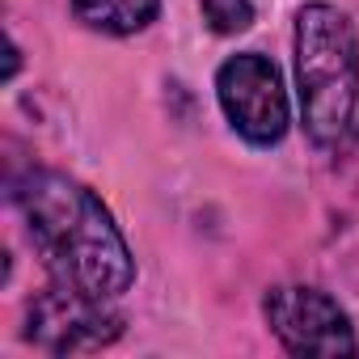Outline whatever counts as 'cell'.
Returning a JSON list of instances; mask_svg holds the SVG:
<instances>
[{
  "label": "cell",
  "mask_w": 359,
  "mask_h": 359,
  "mask_svg": "<svg viewBox=\"0 0 359 359\" xmlns=\"http://www.w3.org/2000/svg\"><path fill=\"white\" fill-rule=\"evenodd\" d=\"M13 203L51 279L97 300L131 292L135 254L93 187L60 169H30L22 182H13Z\"/></svg>",
  "instance_id": "6da1fadb"
},
{
  "label": "cell",
  "mask_w": 359,
  "mask_h": 359,
  "mask_svg": "<svg viewBox=\"0 0 359 359\" xmlns=\"http://www.w3.org/2000/svg\"><path fill=\"white\" fill-rule=\"evenodd\" d=\"M296 106L313 148L342 152L359 131V30L346 9L309 0L292 26Z\"/></svg>",
  "instance_id": "7a4b0ae2"
},
{
  "label": "cell",
  "mask_w": 359,
  "mask_h": 359,
  "mask_svg": "<svg viewBox=\"0 0 359 359\" xmlns=\"http://www.w3.org/2000/svg\"><path fill=\"white\" fill-rule=\"evenodd\" d=\"M216 102L250 148H279L292 131V97L283 72L262 51H237L216 68Z\"/></svg>",
  "instance_id": "3957f363"
},
{
  "label": "cell",
  "mask_w": 359,
  "mask_h": 359,
  "mask_svg": "<svg viewBox=\"0 0 359 359\" xmlns=\"http://www.w3.org/2000/svg\"><path fill=\"white\" fill-rule=\"evenodd\" d=\"M262 321L279 346L296 359H346L359 355L351 313L313 283H275L262 296Z\"/></svg>",
  "instance_id": "277c9868"
},
{
  "label": "cell",
  "mask_w": 359,
  "mask_h": 359,
  "mask_svg": "<svg viewBox=\"0 0 359 359\" xmlns=\"http://www.w3.org/2000/svg\"><path fill=\"white\" fill-rule=\"evenodd\" d=\"M123 313L114 300L85 296L68 283H51L26 304V342H34L47 355H89L106 351L123 338Z\"/></svg>",
  "instance_id": "5b68a950"
},
{
  "label": "cell",
  "mask_w": 359,
  "mask_h": 359,
  "mask_svg": "<svg viewBox=\"0 0 359 359\" xmlns=\"http://www.w3.org/2000/svg\"><path fill=\"white\" fill-rule=\"evenodd\" d=\"M72 18L93 34L131 39L161 18V0H72Z\"/></svg>",
  "instance_id": "8992f818"
},
{
  "label": "cell",
  "mask_w": 359,
  "mask_h": 359,
  "mask_svg": "<svg viewBox=\"0 0 359 359\" xmlns=\"http://www.w3.org/2000/svg\"><path fill=\"white\" fill-rule=\"evenodd\" d=\"M203 26L220 39H237L254 26V0H199Z\"/></svg>",
  "instance_id": "52a82bcc"
},
{
  "label": "cell",
  "mask_w": 359,
  "mask_h": 359,
  "mask_svg": "<svg viewBox=\"0 0 359 359\" xmlns=\"http://www.w3.org/2000/svg\"><path fill=\"white\" fill-rule=\"evenodd\" d=\"M18 68H22V51H18V43L9 39V68H5V81H13V76H18Z\"/></svg>",
  "instance_id": "ba28073f"
}]
</instances>
